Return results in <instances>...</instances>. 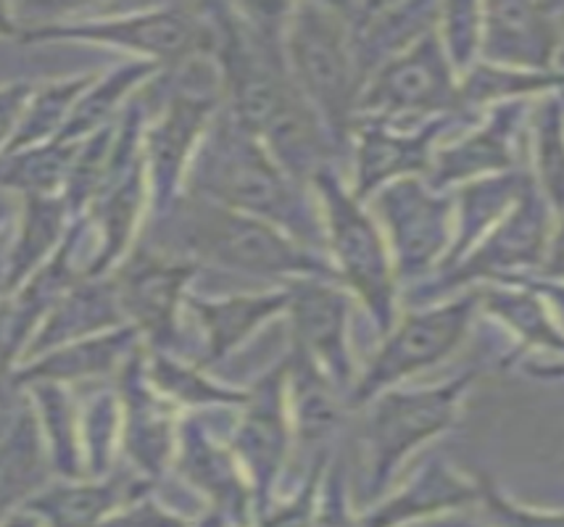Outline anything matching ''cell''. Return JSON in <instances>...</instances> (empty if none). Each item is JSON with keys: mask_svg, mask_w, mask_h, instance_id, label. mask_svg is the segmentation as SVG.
Returning <instances> with one entry per match:
<instances>
[{"mask_svg": "<svg viewBox=\"0 0 564 527\" xmlns=\"http://www.w3.org/2000/svg\"><path fill=\"white\" fill-rule=\"evenodd\" d=\"M198 272L200 266L161 253L145 243H135L124 262L111 272L109 277L124 322L138 332L145 349L191 359L183 315L191 283Z\"/></svg>", "mask_w": 564, "mask_h": 527, "instance_id": "7c38bea8", "label": "cell"}, {"mask_svg": "<svg viewBox=\"0 0 564 527\" xmlns=\"http://www.w3.org/2000/svg\"><path fill=\"white\" fill-rule=\"evenodd\" d=\"M161 72L156 64L148 62H127L109 75H96L87 90L79 96V101L74 103L69 122H66L64 132L58 135L62 143H83L85 138H90L93 132L104 130L117 122L127 109V103L145 88L151 79H156Z\"/></svg>", "mask_w": 564, "mask_h": 527, "instance_id": "1f68e13d", "label": "cell"}, {"mask_svg": "<svg viewBox=\"0 0 564 527\" xmlns=\"http://www.w3.org/2000/svg\"><path fill=\"white\" fill-rule=\"evenodd\" d=\"M433 527H486L482 523H475V519L462 517V515H452V517H441L435 519Z\"/></svg>", "mask_w": 564, "mask_h": 527, "instance_id": "f907efd6", "label": "cell"}, {"mask_svg": "<svg viewBox=\"0 0 564 527\" xmlns=\"http://www.w3.org/2000/svg\"><path fill=\"white\" fill-rule=\"evenodd\" d=\"M221 106L219 85L196 88L177 85L159 98V111L148 117L143 130V164L148 179V209L153 219L164 217L185 190L187 166L200 138Z\"/></svg>", "mask_w": 564, "mask_h": 527, "instance_id": "5bb4252c", "label": "cell"}, {"mask_svg": "<svg viewBox=\"0 0 564 527\" xmlns=\"http://www.w3.org/2000/svg\"><path fill=\"white\" fill-rule=\"evenodd\" d=\"M32 90H35V83H24V79L0 85V153L9 149L13 135H17Z\"/></svg>", "mask_w": 564, "mask_h": 527, "instance_id": "bcb514c9", "label": "cell"}, {"mask_svg": "<svg viewBox=\"0 0 564 527\" xmlns=\"http://www.w3.org/2000/svg\"><path fill=\"white\" fill-rule=\"evenodd\" d=\"M478 293L467 290L427 306H412L399 315L391 330L380 340L378 351L361 366L351 393L348 411H359L380 393L401 388L412 377L446 362L462 349L475 319H478Z\"/></svg>", "mask_w": 564, "mask_h": 527, "instance_id": "9c48e42d", "label": "cell"}, {"mask_svg": "<svg viewBox=\"0 0 564 527\" xmlns=\"http://www.w3.org/2000/svg\"><path fill=\"white\" fill-rule=\"evenodd\" d=\"M314 527H361L354 491L348 485V466L340 453H333L322 477Z\"/></svg>", "mask_w": 564, "mask_h": 527, "instance_id": "ee69618b", "label": "cell"}, {"mask_svg": "<svg viewBox=\"0 0 564 527\" xmlns=\"http://www.w3.org/2000/svg\"><path fill=\"white\" fill-rule=\"evenodd\" d=\"M227 443L251 488L257 517L278 498L295 449L282 359L246 388V402L235 409Z\"/></svg>", "mask_w": 564, "mask_h": 527, "instance_id": "4fadbf2b", "label": "cell"}, {"mask_svg": "<svg viewBox=\"0 0 564 527\" xmlns=\"http://www.w3.org/2000/svg\"><path fill=\"white\" fill-rule=\"evenodd\" d=\"M285 285L251 293H227V296H187L185 315L198 327L200 343L196 345V364L204 370L232 356L248 338L257 336L272 319L285 317Z\"/></svg>", "mask_w": 564, "mask_h": 527, "instance_id": "7402d4cb", "label": "cell"}, {"mask_svg": "<svg viewBox=\"0 0 564 527\" xmlns=\"http://www.w3.org/2000/svg\"><path fill=\"white\" fill-rule=\"evenodd\" d=\"M187 527H232V525H230V519H227L225 515H219V512L204 509Z\"/></svg>", "mask_w": 564, "mask_h": 527, "instance_id": "681fc988", "label": "cell"}, {"mask_svg": "<svg viewBox=\"0 0 564 527\" xmlns=\"http://www.w3.org/2000/svg\"><path fill=\"white\" fill-rule=\"evenodd\" d=\"M140 243L196 266H214L274 285L301 277L338 283L325 253L306 249L261 219L185 193L164 217L153 219V232L140 238Z\"/></svg>", "mask_w": 564, "mask_h": 527, "instance_id": "3957f363", "label": "cell"}, {"mask_svg": "<svg viewBox=\"0 0 564 527\" xmlns=\"http://www.w3.org/2000/svg\"><path fill=\"white\" fill-rule=\"evenodd\" d=\"M478 309L480 315L494 317L512 332L517 349L509 362L520 356H546L560 362L562 356V285L546 279H530V283H501L480 285Z\"/></svg>", "mask_w": 564, "mask_h": 527, "instance_id": "603a6c76", "label": "cell"}, {"mask_svg": "<svg viewBox=\"0 0 564 527\" xmlns=\"http://www.w3.org/2000/svg\"><path fill=\"white\" fill-rule=\"evenodd\" d=\"M170 475L196 496L204 509L225 515L232 527H248L253 519L251 488L235 462L230 443L214 430L206 411L180 415Z\"/></svg>", "mask_w": 564, "mask_h": 527, "instance_id": "ac0fdd59", "label": "cell"}, {"mask_svg": "<svg viewBox=\"0 0 564 527\" xmlns=\"http://www.w3.org/2000/svg\"><path fill=\"white\" fill-rule=\"evenodd\" d=\"M22 402H24V398H22ZM17 409H19V404L17 406H3V404H0V436H3V432L11 427L13 417H17Z\"/></svg>", "mask_w": 564, "mask_h": 527, "instance_id": "816d5d0a", "label": "cell"}, {"mask_svg": "<svg viewBox=\"0 0 564 527\" xmlns=\"http://www.w3.org/2000/svg\"><path fill=\"white\" fill-rule=\"evenodd\" d=\"M282 362L295 449L308 451L312 462L322 453H333V443L348 415L346 398L301 351L291 349Z\"/></svg>", "mask_w": 564, "mask_h": 527, "instance_id": "4316f807", "label": "cell"}, {"mask_svg": "<svg viewBox=\"0 0 564 527\" xmlns=\"http://www.w3.org/2000/svg\"><path fill=\"white\" fill-rule=\"evenodd\" d=\"M282 51L301 98L319 119L338 156H344L348 153L365 79L338 6H288Z\"/></svg>", "mask_w": 564, "mask_h": 527, "instance_id": "52a82bcc", "label": "cell"}, {"mask_svg": "<svg viewBox=\"0 0 564 527\" xmlns=\"http://www.w3.org/2000/svg\"><path fill=\"white\" fill-rule=\"evenodd\" d=\"M206 11L221 109L308 188L314 175L340 156L288 72L282 51L288 6H206Z\"/></svg>", "mask_w": 564, "mask_h": 527, "instance_id": "6da1fadb", "label": "cell"}, {"mask_svg": "<svg viewBox=\"0 0 564 527\" xmlns=\"http://www.w3.org/2000/svg\"><path fill=\"white\" fill-rule=\"evenodd\" d=\"M45 440L30 402L19 404L9 430L0 436V519L26 509V504L53 483Z\"/></svg>", "mask_w": 564, "mask_h": 527, "instance_id": "f1b7e54d", "label": "cell"}, {"mask_svg": "<svg viewBox=\"0 0 564 527\" xmlns=\"http://www.w3.org/2000/svg\"><path fill=\"white\" fill-rule=\"evenodd\" d=\"M478 502V480L465 475L446 459L433 457L417 466L399 488L382 493L378 502L361 506V527H409L459 515Z\"/></svg>", "mask_w": 564, "mask_h": 527, "instance_id": "44dd1931", "label": "cell"}, {"mask_svg": "<svg viewBox=\"0 0 564 527\" xmlns=\"http://www.w3.org/2000/svg\"><path fill=\"white\" fill-rule=\"evenodd\" d=\"M0 527H45V525L40 523V517L32 515L30 509H22L17 512V515L0 519Z\"/></svg>", "mask_w": 564, "mask_h": 527, "instance_id": "c3c4849f", "label": "cell"}, {"mask_svg": "<svg viewBox=\"0 0 564 527\" xmlns=\"http://www.w3.org/2000/svg\"><path fill=\"white\" fill-rule=\"evenodd\" d=\"M478 480V502L486 527H564L560 509H541L517 502L512 493L501 488V483L491 472H475Z\"/></svg>", "mask_w": 564, "mask_h": 527, "instance_id": "60d3db41", "label": "cell"}, {"mask_svg": "<svg viewBox=\"0 0 564 527\" xmlns=\"http://www.w3.org/2000/svg\"><path fill=\"white\" fill-rule=\"evenodd\" d=\"M533 101L499 103L482 111L454 143H441L425 179L433 188L452 193L475 179L525 169L528 117Z\"/></svg>", "mask_w": 564, "mask_h": 527, "instance_id": "e0dca14e", "label": "cell"}, {"mask_svg": "<svg viewBox=\"0 0 564 527\" xmlns=\"http://www.w3.org/2000/svg\"><path fill=\"white\" fill-rule=\"evenodd\" d=\"M335 453V451H333ZM333 453H322L308 462L304 483L295 488L288 498H274L261 515L248 523V527H314V515H317L319 485L325 477L327 464Z\"/></svg>", "mask_w": 564, "mask_h": 527, "instance_id": "7bdbcfd3", "label": "cell"}, {"mask_svg": "<svg viewBox=\"0 0 564 527\" xmlns=\"http://www.w3.org/2000/svg\"><path fill=\"white\" fill-rule=\"evenodd\" d=\"M291 349L301 351L348 398L359 364L354 356V298L333 279L301 277L285 283Z\"/></svg>", "mask_w": 564, "mask_h": 527, "instance_id": "2e32d148", "label": "cell"}, {"mask_svg": "<svg viewBox=\"0 0 564 527\" xmlns=\"http://www.w3.org/2000/svg\"><path fill=\"white\" fill-rule=\"evenodd\" d=\"M308 188L317 198L325 253L338 285L365 309L375 330L386 336L399 319L401 288L372 211L354 196L338 166L317 172Z\"/></svg>", "mask_w": 564, "mask_h": 527, "instance_id": "ba28073f", "label": "cell"}, {"mask_svg": "<svg viewBox=\"0 0 564 527\" xmlns=\"http://www.w3.org/2000/svg\"><path fill=\"white\" fill-rule=\"evenodd\" d=\"M74 153H77V143H62V140L0 153V193L6 196L17 193L22 201L62 196Z\"/></svg>", "mask_w": 564, "mask_h": 527, "instance_id": "d590c367", "label": "cell"}, {"mask_svg": "<svg viewBox=\"0 0 564 527\" xmlns=\"http://www.w3.org/2000/svg\"><path fill=\"white\" fill-rule=\"evenodd\" d=\"M153 485L156 483H148L119 464L104 477L53 480L48 488L26 504V509L37 515L45 527H100L113 512L143 496Z\"/></svg>", "mask_w": 564, "mask_h": 527, "instance_id": "484cf974", "label": "cell"}, {"mask_svg": "<svg viewBox=\"0 0 564 527\" xmlns=\"http://www.w3.org/2000/svg\"><path fill=\"white\" fill-rule=\"evenodd\" d=\"M11 217H13V204H11V198L6 196V193H0V227L9 224Z\"/></svg>", "mask_w": 564, "mask_h": 527, "instance_id": "f5cc1de1", "label": "cell"}, {"mask_svg": "<svg viewBox=\"0 0 564 527\" xmlns=\"http://www.w3.org/2000/svg\"><path fill=\"white\" fill-rule=\"evenodd\" d=\"M482 3H443L438 11V37L456 77L467 75L480 56Z\"/></svg>", "mask_w": 564, "mask_h": 527, "instance_id": "b9f144b4", "label": "cell"}, {"mask_svg": "<svg viewBox=\"0 0 564 527\" xmlns=\"http://www.w3.org/2000/svg\"><path fill=\"white\" fill-rule=\"evenodd\" d=\"M35 419L40 436L45 440L51 470L56 480L85 477L83 440H79V398L74 388L53 383H37L24 391Z\"/></svg>", "mask_w": 564, "mask_h": 527, "instance_id": "836d02e7", "label": "cell"}, {"mask_svg": "<svg viewBox=\"0 0 564 527\" xmlns=\"http://www.w3.org/2000/svg\"><path fill=\"white\" fill-rule=\"evenodd\" d=\"M24 32L22 17L13 6H3L0 3V37H9V40H19Z\"/></svg>", "mask_w": 564, "mask_h": 527, "instance_id": "7dc6e473", "label": "cell"}, {"mask_svg": "<svg viewBox=\"0 0 564 527\" xmlns=\"http://www.w3.org/2000/svg\"><path fill=\"white\" fill-rule=\"evenodd\" d=\"M562 75H522L478 62L459 77V111L478 119L482 111L499 103L535 101L546 92H560Z\"/></svg>", "mask_w": 564, "mask_h": 527, "instance_id": "8d00e7d4", "label": "cell"}, {"mask_svg": "<svg viewBox=\"0 0 564 527\" xmlns=\"http://www.w3.org/2000/svg\"><path fill=\"white\" fill-rule=\"evenodd\" d=\"M93 79H96V75H77L51 79V83H35V90H32L30 101H26L17 135H13L11 145L3 153L58 140L66 122H69L74 103L79 101V96H83Z\"/></svg>", "mask_w": 564, "mask_h": 527, "instance_id": "f35d334b", "label": "cell"}, {"mask_svg": "<svg viewBox=\"0 0 564 527\" xmlns=\"http://www.w3.org/2000/svg\"><path fill=\"white\" fill-rule=\"evenodd\" d=\"M562 13L560 3H486L478 62L522 75H562Z\"/></svg>", "mask_w": 564, "mask_h": 527, "instance_id": "ffe728a7", "label": "cell"}, {"mask_svg": "<svg viewBox=\"0 0 564 527\" xmlns=\"http://www.w3.org/2000/svg\"><path fill=\"white\" fill-rule=\"evenodd\" d=\"M48 311L43 306L22 296V293H9L0 296V404L17 406L22 404L24 393H13L11 380L13 372L24 362L26 345L37 332L40 322Z\"/></svg>", "mask_w": 564, "mask_h": 527, "instance_id": "ab89813d", "label": "cell"}, {"mask_svg": "<svg viewBox=\"0 0 564 527\" xmlns=\"http://www.w3.org/2000/svg\"><path fill=\"white\" fill-rule=\"evenodd\" d=\"M127 322L122 309H119L111 277H83L43 317L37 332L26 345L24 362L51 349H58V345L104 336V332L119 330Z\"/></svg>", "mask_w": 564, "mask_h": 527, "instance_id": "83f0119b", "label": "cell"}, {"mask_svg": "<svg viewBox=\"0 0 564 527\" xmlns=\"http://www.w3.org/2000/svg\"><path fill=\"white\" fill-rule=\"evenodd\" d=\"M74 222L62 196L24 198L19 211V227L9 251L0 259V285L3 296L19 290L56 253Z\"/></svg>", "mask_w": 564, "mask_h": 527, "instance_id": "4dcf8cb0", "label": "cell"}, {"mask_svg": "<svg viewBox=\"0 0 564 527\" xmlns=\"http://www.w3.org/2000/svg\"><path fill=\"white\" fill-rule=\"evenodd\" d=\"M478 370H467L446 383L420 388H391L359 409L361 427V506L378 502L393 488L404 464L427 443L446 436L462 415Z\"/></svg>", "mask_w": 564, "mask_h": 527, "instance_id": "8992f818", "label": "cell"}, {"mask_svg": "<svg viewBox=\"0 0 564 527\" xmlns=\"http://www.w3.org/2000/svg\"><path fill=\"white\" fill-rule=\"evenodd\" d=\"M196 517L180 512L172 502L161 496L153 485L143 496L132 498L122 509H117L100 527H187Z\"/></svg>", "mask_w": 564, "mask_h": 527, "instance_id": "f6af8a7d", "label": "cell"}, {"mask_svg": "<svg viewBox=\"0 0 564 527\" xmlns=\"http://www.w3.org/2000/svg\"><path fill=\"white\" fill-rule=\"evenodd\" d=\"M564 140H562V96L546 92L535 98L528 117L525 169L535 190L546 198L556 213H562L564 196Z\"/></svg>", "mask_w": 564, "mask_h": 527, "instance_id": "e575fe53", "label": "cell"}, {"mask_svg": "<svg viewBox=\"0 0 564 527\" xmlns=\"http://www.w3.org/2000/svg\"><path fill=\"white\" fill-rule=\"evenodd\" d=\"M560 232V213L535 190V185H530L520 201L478 245H473L454 266L435 272L425 283L409 288L404 304L409 309L427 306L480 285L530 283V279L562 285Z\"/></svg>", "mask_w": 564, "mask_h": 527, "instance_id": "277c9868", "label": "cell"}, {"mask_svg": "<svg viewBox=\"0 0 564 527\" xmlns=\"http://www.w3.org/2000/svg\"><path fill=\"white\" fill-rule=\"evenodd\" d=\"M140 345H143V340L130 325L104 332V336L74 340V343L58 345V349H51L24 362L13 372L11 388L22 396L30 385L37 383L66 385V388L104 383V380L117 377L122 364Z\"/></svg>", "mask_w": 564, "mask_h": 527, "instance_id": "cb8c5ba5", "label": "cell"}, {"mask_svg": "<svg viewBox=\"0 0 564 527\" xmlns=\"http://www.w3.org/2000/svg\"><path fill=\"white\" fill-rule=\"evenodd\" d=\"M79 398V440H83L85 477H104L119 466L122 409L113 385L96 383Z\"/></svg>", "mask_w": 564, "mask_h": 527, "instance_id": "74e56055", "label": "cell"}, {"mask_svg": "<svg viewBox=\"0 0 564 527\" xmlns=\"http://www.w3.org/2000/svg\"><path fill=\"white\" fill-rule=\"evenodd\" d=\"M388 253L399 288L409 290L441 270L454 238V198L425 177L395 179L367 201Z\"/></svg>", "mask_w": 564, "mask_h": 527, "instance_id": "30bf717a", "label": "cell"}, {"mask_svg": "<svg viewBox=\"0 0 564 527\" xmlns=\"http://www.w3.org/2000/svg\"><path fill=\"white\" fill-rule=\"evenodd\" d=\"M478 119L448 113L427 119L422 124H393L380 119H356L348 158H351V193L367 204L375 193L406 177H425L438 145L459 127L475 124Z\"/></svg>", "mask_w": 564, "mask_h": 527, "instance_id": "9a60e30c", "label": "cell"}, {"mask_svg": "<svg viewBox=\"0 0 564 527\" xmlns=\"http://www.w3.org/2000/svg\"><path fill=\"white\" fill-rule=\"evenodd\" d=\"M448 113H462L459 77L443 53L438 30H430L367 77L356 119L422 124Z\"/></svg>", "mask_w": 564, "mask_h": 527, "instance_id": "8fae6325", "label": "cell"}, {"mask_svg": "<svg viewBox=\"0 0 564 527\" xmlns=\"http://www.w3.org/2000/svg\"><path fill=\"white\" fill-rule=\"evenodd\" d=\"M113 391L122 409L119 464L148 483L170 477L177 425L183 411L166 402L151 385L145 372V345L132 353L113 377Z\"/></svg>", "mask_w": 564, "mask_h": 527, "instance_id": "d6986e66", "label": "cell"}, {"mask_svg": "<svg viewBox=\"0 0 564 527\" xmlns=\"http://www.w3.org/2000/svg\"><path fill=\"white\" fill-rule=\"evenodd\" d=\"M344 17L361 79L438 24L441 3H335Z\"/></svg>", "mask_w": 564, "mask_h": 527, "instance_id": "d4e9b609", "label": "cell"}, {"mask_svg": "<svg viewBox=\"0 0 564 527\" xmlns=\"http://www.w3.org/2000/svg\"><path fill=\"white\" fill-rule=\"evenodd\" d=\"M145 372L156 393L180 411H235L246 402V388L217 383L209 370L177 353L145 349Z\"/></svg>", "mask_w": 564, "mask_h": 527, "instance_id": "d6a6232c", "label": "cell"}, {"mask_svg": "<svg viewBox=\"0 0 564 527\" xmlns=\"http://www.w3.org/2000/svg\"><path fill=\"white\" fill-rule=\"evenodd\" d=\"M183 193L261 219L306 249L325 253V230L312 188L288 175L221 106L193 153Z\"/></svg>", "mask_w": 564, "mask_h": 527, "instance_id": "7a4b0ae2", "label": "cell"}, {"mask_svg": "<svg viewBox=\"0 0 564 527\" xmlns=\"http://www.w3.org/2000/svg\"><path fill=\"white\" fill-rule=\"evenodd\" d=\"M530 185H533L530 172L514 169L454 188V238L438 272L454 266L473 245H478L507 217L509 209L520 201V196Z\"/></svg>", "mask_w": 564, "mask_h": 527, "instance_id": "f546056e", "label": "cell"}, {"mask_svg": "<svg viewBox=\"0 0 564 527\" xmlns=\"http://www.w3.org/2000/svg\"><path fill=\"white\" fill-rule=\"evenodd\" d=\"M22 45L85 43L132 53L172 72L212 58L214 26L206 6H145L130 11L48 13L24 26Z\"/></svg>", "mask_w": 564, "mask_h": 527, "instance_id": "5b68a950", "label": "cell"}]
</instances>
